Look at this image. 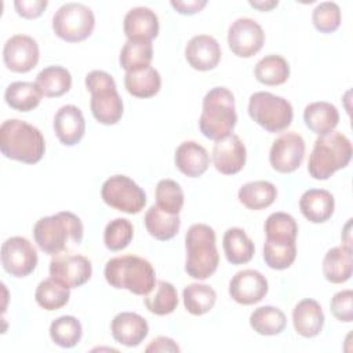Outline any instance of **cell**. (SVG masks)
Here are the masks:
<instances>
[{
    "label": "cell",
    "instance_id": "cell-10",
    "mask_svg": "<svg viewBox=\"0 0 353 353\" xmlns=\"http://www.w3.org/2000/svg\"><path fill=\"white\" fill-rule=\"evenodd\" d=\"M101 196L105 204L125 214H138L146 204L143 189L125 175L108 178L102 183Z\"/></svg>",
    "mask_w": 353,
    "mask_h": 353
},
{
    "label": "cell",
    "instance_id": "cell-45",
    "mask_svg": "<svg viewBox=\"0 0 353 353\" xmlns=\"http://www.w3.org/2000/svg\"><path fill=\"white\" fill-rule=\"evenodd\" d=\"M330 307L335 319L343 323H350L353 320V291L342 290L334 294Z\"/></svg>",
    "mask_w": 353,
    "mask_h": 353
},
{
    "label": "cell",
    "instance_id": "cell-29",
    "mask_svg": "<svg viewBox=\"0 0 353 353\" xmlns=\"http://www.w3.org/2000/svg\"><path fill=\"white\" fill-rule=\"evenodd\" d=\"M124 85L132 97L150 98L160 91L161 77L154 68L148 66L143 69L125 72Z\"/></svg>",
    "mask_w": 353,
    "mask_h": 353
},
{
    "label": "cell",
    "instance_id": "cell-36",
    "mask_svg": "<svg viewBox=\"0 0 353 353\" xmlns=\"http://www.w3.org/2000/svg\"><path fill=\"white\" fill-rule=\"evenodd\" d=\"M182 298L183 306L190 314L201 316L214 307L216 302V292L207 284L192 283L183 288Z\"/></svg>",
    "mask_w": 353,
    "mask_h": 353
},
{
    "label": "cell",
    "instance_id": "cell-19",
    "mask_svg": "<svg viewBox=\"0 0 353 353\" xmlns=\"http://www.w3.org/2000/svg\"><path fill=\"white\" fill-rule=\"evenodd\" d=\"M54 131L65 146L79 143L85 132V120L80 108L74 105L61 106L54 116Z\"/></svg>",
    "mask_w": 353,
    "mask_h": 353
},
{
    "label": "cell",
    "instance_id": "cell-4",
    "mask_svg": "<svg viewBox=\"0 0 353 353\" xmlns=\"http://www.w3.org/2000/svg\"><path fill=\"white\" fill-rule=\"evenodd\" d=\"M237 123L234 95L226 87H214L203 98L199 119L201 134L212 141L229 137Z\"/></svg>",
    "mask_w": 353,
    "mask_h": 353
},
{
    "label": "cell",
    "instance_id": "cell-33",
    "mask_svg": "<svg viewBox=\"0 0 353 353\" xmlns=\"http://www.w3.org/2000/svg\"><path fill=\"white\" fill-rule=\"evenodd\" d=\"M250 325L259 335H279L287 327V317L284 312L276 306H259L251 313Z\"/></svg>",
    "mask_w": 353,
    "mask_h": 353
},
{
    "label": "cell",
    "instance_id": "cell-13",
    "mask_svg": "<svg viewBox=\"0 0 353 353\" xmlns=\"http://www.w3.org/2000/svg\"><path fill=\"white\" fill-rule=\"evenodd\" d=\"M305 149V141L298 132H284L272 143L269 152L270 165L283 174L294 172L303 161Z\"/></svg>",
    "mask_w": 353,
    "mask_h": 353
},
{
    "label": "cell",
    "instance_id": "cell-21",
    "mask_svg": "<svg viewBox=\"0 0 353 353\" xmlns=\"http://www.w3.org/2000/svg\"><path fill=\"white\" fill-rule=\"evenodd\" d=\"M124 34L127 40H148L157 37L160 23L156 12L149 7H134L131 8L123 21Z\"/></svg>",
    "mask_w": 353,
    "mask_h": 353
},
{
    "label": "cell",
    "instance_id": "cell-35",
    "mask_svg": "<svg viewBox=\"0 0 353 353\" xmlns=\"http://www.w3.org/2000/svg\"><path fill=\"white\" fill-rule=\"evenodd\" d=\"M254 74L262 84L280 85L290 77V65L281 55L269 54L256 62Z\"/></svg>",
    "mask_w": 353,
    "mask_h": 353
},
{
    "label": "cell",
    "instance_id": "cell-34",
    "mask_svg": "<svg viewBox=\"0 0 353 353\" xmlns=\"http://www.w3.org/2000/svg\"><path fill=\"white\" fill-rule=\"evenodd\" d=\"M70 298V288L54 277L44 279L34 291L37 305L48 312L63 307Z\"/></svg>",
    "mask_w": 353,
    "mask_h": 353
},
{
    "label": "cell",
    "instance_id": "cell-22",
    "mask_svg": "<svg viewBox=\"0 0 353 353\" xmlns=\"http://www.w3.org/2000/svg\"><path fill=\"white\" fill-rule=\"evenodd\" d=\"M175 167L189 178L201 176L208 165H210V156L204 146L194 141H185L182 142L174 156Z\"/></svg>",
    "mask_w": 353,
    "mask_h": 353
},
{
    "label": "cell",
    "instance_id": "cell-28",
    "mask_svg": "<svg viewBox=\"0 0 353 353\" xmlns=\"http://www.w3.org/2000/svg\"><path fill=\"white\" fill-rule=\"evenodd\" d=\"M143 221L149 234L160 241L171 240L181 228L179 214H168L157 205H152L146 211Z\"/></svg>",
    "mask_w": 353,
    "mask_h": 353
},
{
    "label": "cell",
    "instance_id": "cell-30",
    "mask_svg": "<svg viewBox=\"0 0 353 353\" xmlns=\"http://www.w3.org/2000/svg\"><path fill=\"white\" fill-rule=\"evenodd\" d=\"M239 201L248 210H263L272 205L277 197V188L269 181H252L244 183L237 193Z\"/></svg>",
    "mask_w": 353,
    "mask_h": 353
},
{
    "label": "cell",
    "instance_id": "cell-32",
    "mask_svg": "<svg viewBox=\"0 0 353 353\" xmlns=\"http://www.w3.org/2000/svg\"><path fill=\"white\" fill-rule=\"evenodd\" d=\"M41 91L36 83L14 81L4 92V99L10 108L18 112H29L39 106L41 101Z\"/></svg>",
    "mask_w": 353,
    "mask_h": 353
},
{
    "label": "cell",
    "instance_id": "cell-16",
    "mask_svg": "<svg viewBox=\"0 0 353 353\" xmlns=\"http://www.w3.org/2000/svg\"><path fill=\"white\" fill-rule=\"evenodd\" d=\"M269 291L266 277L254 269L237 272L229 283V295L240 305H254L262 301Z\"/></svg>",
    "mask_w": 353,
    "mask_h": 353
},
{
    "label": "cell",
    "instance_id": "cell-41",
    "mask_svg": "<svg viewBox=\"0 0 353 353\" xmlns=\"http://www.w3.org/2000/svg\"><path fill=\"white\" fill-rule=\"evenodd\" d=\"M185 203V194L181 185L174 179H160L156 185V205L168 212L179 214Z\"/></svg>",
    "mask_w": 353,
    "mask_h": 353
},
{
    "label": "cell",
    "instance_id": "cell-20",
    "mask_svg": "<svg viewBox=\"0 0 353 353\" xmlns=\"http://www.w3.org/2000/svg\"><path fill=\"white\" fill-rule=\"evenodd\" d=\"M110 331L114 341L127 347H135L148 336L149 325L141 314L121 312L113 317Z\"/></svg>",
    "mask_w": 353,
    "mask_h": 353
},
{
    "label": "cell",
    "instance_id": "cell-46",
    "mask_svg": "<svg viewBox=\"0 0 353 353\" xmlns=\"http://www.w3.org/2000/svg\"><path fill=\"white\" fill-rule=\"evenodd\" d=\"M48 1L47 0H17L14 1V7L18 12V15L33 19L43 14V11L47 8Z\"/></svg>",
    "mask_w": 353,
    "mask_h": 353
},
{
    "label": "cell",
    "instance_id": "cell-27",
    "mask_svg": "<svg viewBox=\"0 0 353 353\" xmlns=\"http://www.w3.org/2000/svg\"><path fill=\"white\" fill-rule=\"evenodd\" d=\"M222 247L228 262L232 265H243L254 256V243L241 228H229L222 239Z\"/></svg>",
    "mask_w": 353,
    "mask_h": 353
},
{
    "label": "cell",
    "instance_id": "cell-47",
    "mask_svg": "<svg viewBox=\"0 0 353 353\" xmlns=\"http://www.w3.org/2000/svg\"><path fill=\"white\" fill-rule=\"evenodd\" d=\"M170 4L176 12H179L182 15H193V14L200 12L205 7L207 0H190V1L171 0Z\"/></svg>",
    "mask_w": 353,
    "mask_h": 353
},
{
    "label": "cell",
    "instance_id": "cell-1",
    "mask_svg": "<svg viewBox=\"0 0 353 353\" xmlns=\"http://www.w3.org/2000/svg\"><path fill=\"white\" fill-rule=\"evenodd\" d=\"M0 150L7 159L36 164L44 156L46 142L37 127L19 119H8L0 127Z\"/></svg>",
    "mask_w": 353,
    "mask_h": 353
},
{
    "label": "cell",
    "instance_id": "cell-14",
    "mask_svg": "<svg viewBox=\"0 0 353 353\" xmlns=\"http://www.w3.org/2000/svg\"><path fill=\"white\" fill-rule=\"evenodd\" d=\"M92 274V265L88 258L79 254H55L50 261V276L59 280L69 288L85 284Z\"/></svg>",
    "mask_w": 353,
    "mask_h": 353
},
{
    "label": "cell",
    "instance_id": "cell-18",
    "mask_svg": "<svg viewBox=\"0 0 353 353\" xmlns=\"http://www.w3.org/2000/svg\"><path fill=\"white\" fill-rule=\"evenodd\" d=\"M221 46L218 40L210 34L193 36L185 47V58L196 70H211L221 61Z\"/></svg>",
    "mask_w": 353,
    "mask_h": 353
},
{
    "label": "cell",
    "instance_id": "cell-8",
    "mask_svg": "<svg viewBox=\"0 0 353 353\" xmlns=\"http://www.w3.org/2000/svg\"><path fill=\"white\" fill-rule=\"evenodd\" d=\"M250 117L269 132L287 130L294 119V109L290 101L268 91H258L248 101Z\"/></svg>",
    "mask_w": 353,
    "mask_h": 353
},
{
    "label": "cell",
    "instance_id": "cell-3",
    "mask_svg": "<svg viewBox=\"0 0 353 353\" xmlns=\"http://www.w3.org/2000/svg\"><path fill=\"white\" fill-rule=\"evenodd\" d=\"M83 223L77 215L69 211L40 218L33 226V239L37 247L50 255L62 252L68 243L80 244L83 240Z\"/></svg>",
    "mask_w": 353,
    "mask_h": 353
},
{
    "label": "cell",
    "instance_id": "cell-17",
    "mask_svg": "<svg viewBox=\"0 0 353 353\" xmlns=\"http://www.w3.org/2000/svg\"><path fill=\"white\" fill-rule=\"evenodd\" d=\"M247 159V150L241 138L236 134L215 141L212 148V163L215 168L225 175H233L243 170Z\"/></svg>",
    "mask_w": 353,
    "mask_h": 353
},
{
    "label": "cell",
    "instance_id": "cell-43",
    "mask_svg": "<svg viewBox=\"0 0 353 353\" xmlns=\"http://www.w3.org/2000/svg\"><path fill=\"white\" fill-rule=\"evenodd\" d=\"M134 237V226L125 218H114L103 230V243L110 251L124 250Z\"/></svg>",
    "mask_w": 353,
    "mask_h": 353
},
{
    "label": "cell",
    "instance_id": "cell-11",
    "mask_svg": "<svg viewBox=\"0 0 353 353\" xmlns=\"http://www.w3.org/2000/svg\"><path fill=\"white\" fill-rule=\"evenodd\" d=\"M263 43V29L255 19L241 17L230 23L228 30V44L234 55L250 58L261 51Z\"/></svg>",
    "mask_w": 353,
    "mask_h": 353
},
{
    "label": "cell",
    "instance_id": "cell-7",
    "mask_svg": "<svg viewBox=\"0 0 353 353\" xmlns=\"http://www.w3.org/2000/svg\"><path fill=\"white\" fill-rule=\"evenodd\" d=\"M85 87L91 94L90 108L95 120L105 125L116 124L124 110L112 74L105 70H91L85 76Z\"/></svg>",
    "mask_w": 353,
    "mask_h": 353
},
{
    "label": "cell",
    "instance_id": "cell-12",
    "mask_svg": "<svg viewBox=\"0 0 353 353\" xmlns=\"http://www.w3.org/2000/svg\"><path fill=\"white\" fill-rule=\"evenodd\" d=\"M37 261L36 248L22 236L10 237L1 245L3 268L14 277L29 276L36 269Z\"/></svg>",
    "mask_w": 353,
    "mask_h": 353
},
{
    "label": "cell",
    "instance_id": "cell-48",
    "mask_svg": "<svg viewBox=\"0 0 353 353\" xmlns=\"http://www.w3.org/2000/svg\"><path fill=\"white\" fill-rule=\"evenodd\" d=\"M145 352H179V346L168 336H157L146 346Z\"/></svg>",
    "mask_w": 353,
    "mask_h": 353
},
{
    "label": "cell",
    "instance_id": "cell-26",
    "mask_svg": "<svg viewBox=\"0 0 353 353\" xmlns=\"http://www.w3.org/2000/svg\"><path fill=\"white\" fill-rule=\"evenodd\" d=\"M352 272V247L342 244L327 251L323 259V273L330 283H345L350 279Z\"/></svg>",
    "mask_w": 353,
    "mask_h": 353
},
{
    "label": "cell",
    "instance_id": "cell-9",
    "mask_svg": "<svg viewBox=\"0 0 353 353\" xmlns=\"http://www.w3.org/2000/svg\"><path fill=\"white\" fill-rule=\"evenodd\" d=\"M95 17L90 7L81 3H65L52 17L54 33L69 43L83 41L91 36Z\"/></svg>",
    "mask_w": 353,
    "mask_h": 353
},
{
    "label": "cell",
    "instance_id": "cell-5",
    "mask_svg": "<svg viewBox=\"0 0 353 353\" xmlns=\"http://www.w3.org/2000/svg\"><path fill=\"white\" fill-rule=\"evenodd\" d=\"M216 236L205 223L192 225L185 234L186 261L185 272L196 280H205L215 273L219 265Z\"/></svg>",
    "mask_w": 353,
    "mask_h": 353
},
{
    "label": "cell",
    "instance_id": "cell-2",
    "mask_svg": "<svg viewBox=\"0 0 353 353\" xmlns=\"http://www.w3.org/2000/svg\"><path fill=\"white\" fill-rule=\"evenodd\" d=\"M108 284L117 290H128L135 295H148L156 285L152 263L137 255H121L109 259L103 270Z\"/></svg>",
    "mask_w": 353,
    "mask_h": 353
},
{
    "label": "cell",
    "instance_id": "cell-23",
    "mask_svg": "<svg viewBox=\"0 0 353 353\" xmlns=\"http://www.w3.org/2000/svg\"><path fill=\"white\" fill-rule=\"evenodd\" d=\"M292 323L301 336H317L324 325V313L320 303L310 298L299 301L292 310Z\"/></svg>",
    "mask_w": 353,
    "mask_h": 353
},
{
    "label": "cell",
    "instance_id": "cell-38",
    "mask_svg": "<svg viewBox=\"0 0 353 353\" xmlns=\"http://www.w3.org/2000/svg\"><path fill=\"white\" fill-rule=\"evenodd\" d=\"M153 58V46L148 40H127L120 51V66L125 72L138 70L150 66Z\"/></svg>",
    "mask_w": 353,
    "mask_h": 353
},
{
    "label": "cell",
    "instance_id": "cell-6",
    "mask_svg": "<svg viewBox=\"0 0 353 353\" xmlns=\"http://www.w3.org/2000/svg\"><path fill=\"white\" fill-rule=\"evenodd\" d=\"M352 153V142L345 134L331 131L330 134L319 135L307 160V171L314 179H328L349 164Z\"/></svg>",
    "mask_w": 353,
    "mask_h": 353
},
{
    "label": "cell",
    "instance_id": "cell-31",
    "mask_svg": "<svg viewBox=\"0 0 353 353\" xmlns=\"http://www.w3.org/2000/svg\"><path fill=\"white\" fill-rule=\"evenodd\" d=\"M41 94L48 98H57L66 94L72 87V76L70 72L62 66L52 65L41 69L36 81Z\"/></svg>",
    "mask_w": 353,
    "mask_h": 353
},
{
    "label": "cell",
    "instance_id": "cell-49",
    "mask_svg": "<svg viewBox=\"0 0 353 353\" xmlns=\"http://www.w3.org/2000/svg\"><path fill=\"white\" fill-rule=\"evenodd\" d=\"M277 4H279L277 0H269V1H252V0H250V6H252V7H255L261 11H269L274 7H277Z\"/></svg>",
    "mask_w": 353,
    "mask_h": 353
},
{
    "label": "cell",
    "instance_id": "cell-42",
    "mask_svg": "<svg viewBox=\"0 0 353 353\" xmlns=\"http://www.w3.org/2000/svg\"><path fill=\"white\" fill-rule=\"evenodd\" d=\"M265 234L270 240L295 241L298 236V223L287 212H273L265 221Z\"/></svg>",
    "mask_w": 353,
    "mask_h": 353
},
{
    "label": "cell",
    "instance_id": "cell-39",
    "mask_svg": "<svg viewBox=\"0 0 353 353\" xmlns=\"http://www.w3.org/2000/svg\"><path fill=\"white\" fill-rule=\"evenodd\" d=\"M296 258L295 241L270 240L266 239L263 244V261L265 263L276 270L288 269Z\"/></svg>",
    "mask_w": 353,
    "mask_h": 353
},
{
    "label": "cell",
    "instance_id": "cell-40",
    "mask_svg": "<svg viewBox=\"0 0 353 353\" xmlns=\"http://www.w3.org/2000/svg\"><path fill=\"white\" fill-rule=\"evenodd\" d=\"M83 335L81 323L74 316H61L50 325V338L61 347L76 346Z\"/></svg>",
    "mask_w": 353,
    "mask_h": 353
},
{
    "label": "cell",
    "instance_id": "cell-44",
    "mask_svg": "<svg viewBox=\"0 0 353 353\" xmlns=\"http://www.w3.org/2000/svg\"><path fill=\"white\" fill-rule=\"evenodd\" d=\"M314 28L321 33H332L341 25V8L335 1H323L312 12Z\"/></svg>",
    "mask_w": 353,
    "mask_h": 353
},
{
    "label": "cell",
    "instance_id": "cell-37",
    "mask_svg": "<svg viewBox=\"0 0 353 353\" xmlns=\"http://www.w3.org/2000/svg\"><path fill=\"white\" fill-rule=\"evenodd\" d=\"M178 291L176 288L164 280L156 283L154 288L145 295L146 309L157 316H165L172 313L178 306Z\"/></svg>",
    "mask_w": 353,
    "mask_h": 353
},
{
    "label": "cell",
    "instance_id": "cell-15",
    "mask_svg": "<svg viewBox=\"0 0 353 353\" xmlns=\"http://www.w3.org/2000/svg\"><path fill=\"white\" fill-rule=\"evenodd\" d=\"M40 51L37 41L26 34L11 36L3 48L6 66L15 73H26L39 62Z\"/></svg>",
    "mask_w": 353,
    "mask_h": 353
},
{
    "label": "cell",
    "instance_id": "cell-24",
    "mask_svg": "<svg viewBox=\"0 0 353 353\" xmlns=\"http://www.w3.org/2000/svg\"><path fill=\"white\" fill-rule=\"evenodd\" d=\"M334 196L325 189H309L303 192L299 199V210L312 223L328 221L334 214Z\"/></svg>",
    "mask_w": 353,
    "mask_h": 353
},
{
    "label": "cell",
    "instance_id": "cell-25",
    "mask_svg": "<svg viewBox=\"0 0 353 353\" xmlns=\"http://www.w3.org/2000/svg\"><path fill=\"white\" fill-rule=\"evenodd\" d=\"M306 127L317 135H325L335 130L339 123L338 109L325 101L312 102L303 110Z\"/></svg>",
    "mask_w": 353,
    "mask_h": 353
}]
</instances>
